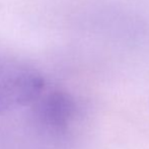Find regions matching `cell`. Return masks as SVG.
Listing matches in <instances>:
<instances>
[{"label": "cell", "mask_w": 149, "mask_h": 149, "mask_svg": "<svg viewBox=\"0 0 149 149\" xmlns=\"http://www.w3.org/2000/svg\"><path fill=\"white\" fill-rule=\"evenodd\" d=\"M47 88L45 77L37 69L0 55V114L33 104Z\"/></svg>", "instance_id": "cell-1"}, {"label": "cell", "mask_w": 149, "mask_h": 149, "mask_svg": "<svg viewBox=\"0 0 149 149\" xmlns=\"http://www.w3.org/2000/svg\"><path fill=\"white\" fill-rule=\"evenodd\" d=\"M36 124L51 137H63L79 117V104L70 93L47 88L33 102Z\"/></svg>", "instance_id": "cell-2"}]
</instances>
